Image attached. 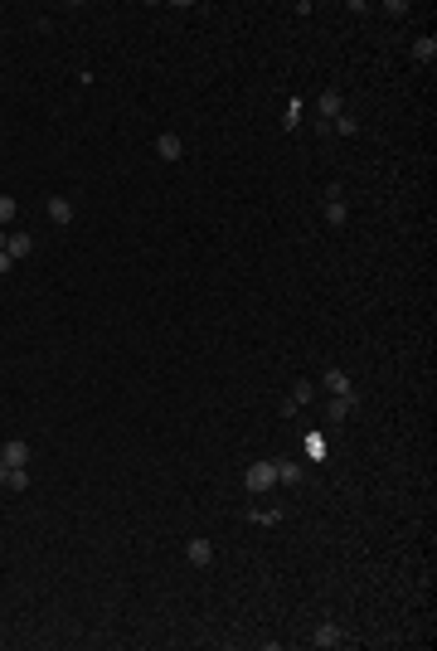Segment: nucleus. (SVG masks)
Instances as JSON below:
<instances>
[{
	"mask_svg": "<svg viewBox=\"0 0 437 651\" xmlns=\"http://www.w3.org/2000/svg\"><path fill=\"white\" fill-rule=\"evenodd\" d=\"M243 486H248V491H273V486H277V462H273V457H258V462L243 472Z\"/></svg>",
	"mask_w": 437,
	"mask_h": 651,
	"instance_id": "f257e3e1",
	"label": "nucleus"
},
{
	"mask_svg": "<svg viewBox=\"0 0 437 651\" xmlns=\"http://www.w3.org/2000/svg\"><path fill=\"white\" fill-rule=\"evenodd\" d=\"M340 112H345V93H340V88H326V93L316 98V122H335Z\"/></svg>",
	"mask_w": 437,
	"mask_h": 651,
	"instance_id": "f03ea898",
	"label": "nucleus"
},
{
	"mask_svg": "<svg viewBox=\"0 0 437 651\" xmlns=\"http://www.w3.org/2000/svg\"><path fill=\"white\" fill-rule=\"evenodd\" d=\"M185 559H190L194 569H209V564H214V544L204 540V535H194V540L185 544Z\"/></svg>",
	"mask_w": 437,
	"mask_h": 651,
	"instance_id": "7ed1b4c3",
	"label": "nucleus"
},
{
	"mask_svg": "<svg viewBox=\"0 0 437 651\" xmlns=\"http://www.w3.org/2000/svg\"><path fill=\"white\" fill-rule=\"evenodd\" d=\"M355 408H359V399H355V394H330V408H326V418H330V423H345V418H350Z\"/></svg>",
	"mask_w": 437,
	"mask_h": 651,
	"instance_id": "20e7f679",
	"label": "nucleus"
},
{
	"mask_svg": "<svg viewBox=\"0 0 437 651\" xmlns=\"http://www.w3.org/2000/svg\"><path fill=\"white\" fill-rule=\"evenodd\" d=\"M311 647H321V651H330V647H345V632L335 623H321L316 632H311Z\"/></svg>",
	"mask_w": 437,
	"mask_h": 651,
	"instance_id": "39448f33",
	"label": "nucleus"
},
{
	"mask_svg": "<svg viewBox=\"0 0 437 651\" xmlns=\"http://www.w3.org/2000/svg\"><path fill=\"white\" fill-rule=\"evenodd\" d=\"M0 467H29V442L25 437H15V442L0 447Z\"/></svg>",
	"mask_w": 437,
	"mask_h": 651,
	"instance_id": "423d86ee",
	"label": "nucleus"
},
{
	"mask_svg": "<svg viewBox=\"0 0 437 651\" xmlns=\"http://www.w3.org/2000/svg\"><path fill=\"white\" fill-rule=\"evenodd\" d=\"M156 156H161V161H180V156H185V141L175 132H161L156 136Z\"/></svg>",
	"mask_w": 437,
	"mask_h": 651,
	"instance_id": "0eeeda50",
	"label": "nucleus"
},
{
	"mask_svg": "<svg viewBox=\"0 0 437 651\" xmlns=\"http://www.w3.org/2000/svg\"><path fill=\"white\" fill-rule=\"evenodd\" d=\"M301 481H306L301 462H277V486H301Z\"/></svg>",
	"mask_w": 437,
	"mask_h": 651,
	"instance_id": "6e6552de",
	"label": "nucleus"
},
{
	"mask_svg": "<svg viewBox=\"0 0 437 651\" xmlns=\"http://www.w3.org/2000/svg\"><path fill=\"white\" fill-rule=\"evenodd\" d=\"M0 486L5 491H25L29 486V467H0Z\"/></svg>",
	"mask_w": 437,
	"mask_h": 651,
	"instance_id": "1a4fd4ad",
	"label": "nucleus"
},
{
	"mask_svg": "<svg viewBox=\"0 0 437 651\" xmlns=\"http://www.w3.org/2000/svg\"><path fill=\"white\" fill-rule=\"evenodd\" d=\"M44 209H49V219H54V224H73V199H63V194H54Z\"/></svg>",
	"mask_w": 437,
	"mask_h": 651,
	"instance_id": "9d476101",
	"label": "nucleus"
},
{
	"mask_svg": "<svg viewBox=\"0 0 437 651\" xmlns=\"http://www.w3.org/2000/svg\"><path fill=\"white\" fill-rule=\"evenodd\" d=\"M326 389H330V394H355V384H350V375H345V370H335V365L326 370Z\"/></svg>",
	"mask_w": 437,
	"mask_h": 651,
	"instance_id": "9b49d317",
	"label": "nucleus"
},
{
	"mask_svg": "<svg viewBox=\"0 0 437 651\" xmlns=\"http://www.w3.org/2000/svg\"><path fill=\"white\" fill-rule=\"evenodd\" d=\"M301 112H306V103H301V98H287V108H282V132H297Z\"/></svg>",
	"mask_w": 437,
	"mask_h": 651,
	"instance_id": "f8f14e48",
	"label": "nucleus"
},
{
	"mask_svg": "<svg viewBox=\"0 0 437 651\" xmlns=\"http://www.w3.org/2000/svg\"><path fill=\"white\" fill-rule=\"evenodd\" d=\"M5 253H10L15 263H20V258H29V253H34V244H29V234H10V244H5Z\"/></svg>",
	"mask_w": 437,
	"mask_h": 651,
	"instance_id": "ddd939ff",
	"label": "nucleus"
},
{
	"mask_svg": "<svg viewBox=\"0 0 437 651\" xmlns=\"http://www.w3.org/2000/svg\"><path fill=\"white\" fill-rule=\"evenodd\" d=\"M413 58H418V63H433V58H437V39H433V34H423V39L413 44Z\"/></svg>",
	"mask_w": 437,
	"mask_h": 651,
	"instance_id": "4468645a",
	"label": "nucleus"
},
{
	"mask_svg": "<svg viewBox=\"0 0 437 651\" xmlns=\"http://www.w3.org/2000/svg\"><path fill=\"white\" fill-rule=\"evenodd\" d=\"M355 132H359V122L350 117V112H340V117L330 122V136H355Z\"/></svg>",
	"mask_w": 437,
	"mask_h": 651,
	"instance_id": "2eb2a0df",
	"label": "nucleus"
},
{
	"mask_svg": "<svg viewBox=\"0 0 437 651\" xmlns=\"http://www.w3.org/2000/svg\"><path fill=\"white\" fill-rule=\"evenodd\" d=\"M345 214H350V209H345V199H326V224H330V229H340V224H345Z\"/></svg>",
	"mask_w": 437,
	"mask_h": 651,
	"instance_id": "dca6fc26",
	"label": "nucleus"
},
{
	"mask_svg": "<svg viewBox=\"0 0 437 651\" xmlns=\"http://www.w3.org/2000/svg\"><path fill=\"white\" fill-rule=\"evenodd\" d=\"M301 442H306V457H311V462H321V457H326V437H321V433H306Z\"/></svg>",
	"mask_w": 437,
	"mask_h": 651,
	"instance_id": "f3484780",
	"label": "nucleus"
},
{
	"mask_svg": "<svg viewBox=\"0 0 437 651\" xmlns=\"http://www.w3.org/2000/svg\"><path fill=\"white\" fill-rule=\"evenodd\" d=\"M306 399H311V380H297V389H292V404H282V408H287V413H297Z\"/></svg>",
	"mask_w": 437,
	"mask_h": 651,
	"instance_id": "a211bd4d",
	"label": "nucleus"
},
{
	"mask_svg": "<svg viewBox=\"0 0 437 651\" xmlns=\"http://www.w3.org/2000/svg\"><path fill=\"white\" fill-rule=\"evenodd\" d=\"M15 214H20L15 194H0V229H5V224H15Z\"/></svg>",
	"mask_w": 437,
	"mask_h": 651,
	"instance_id": "6ab92c4d",
	"label": "nucleus"
},
{
	"mask_svg": "<svg viewBox=\"0 0 437 651\" xmlns=\"http://www.w3.org/2000/svg\"><path fill=\"white\" fill-rule=\"evenodd\" d=\"M248 520H253V525H263V530H273L282 516H277V511H248Z\"/></svg>",
	"mask_w": 437,
	"mask_h": 651,
	"instance_id": "aec40b11",
	"label": "nucleus"
},
{
	"mask_svg": "<svg viewBox=\"0 0 437 651\" xmlns=\"http://www.w3.org/2000/svg\"><path fill=\"white\" fill-rule=\"evenodd\" d=\"M384 10H389V15H394V20H404V15H409V0H389V5H384Z\"/></svg>",
	"mask_w": 437,
	"mask_h": 651,
	"instance_id": "412c9836",
	"label": "nucleus"
},
{
	"mask_svg": "<svg viewBox=\"0 0 437 651\" xmlns=\"http://www.w3.org/2000/svg\"><path fill=\"white\" fill-rule=\"evenodd\" d=\"M10 272H15V258H10V253L0 248V277H10Z\"/></svg>",
	"mask_w": 437,
	"mask_h": 651,
	"instance_id": "4be33fe9",
	"label": "nucleus"
},
{
	"mask_svg": "<svg viewBox=\"0 0 437 651\" xmlns=\"http://www.w3.org/2000/svg\"><path fill=\"white\" fill-rule=\"evenodd\" d=\"M5 244H10V234H5V229H0V248H5Z\"/></svg>",
	"mask_w": 437,
	"mask_h": 651,
	"instance_id": "5701e85b",
	"label": "nucleus"
}]
</instances>
